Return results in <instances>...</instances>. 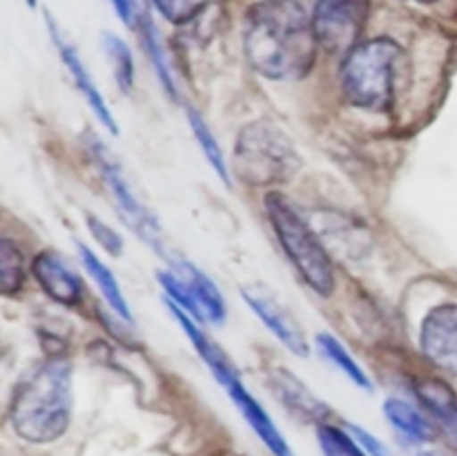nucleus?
Masks as SVG:
<instances>
[{
    "label": "nucleus",
    "mask_w": 457,
    "mask_h": 456,
    "mask_svg": "<svg viewBox=\"0 0 457 456\" xmlns=\"http://www.w3.org/2000/svg\"><path fill=\"white\" fill-rule=\"evenodd\" d=\"M244 47L254 72L272 80H295L311 72L320 40L297 0H262L245 16Z\"/></svg>",
    "instance_id": "1"
},
{
    "label": "nucleus",
    "mask_w": 457,
    "mask_h": 456,
    "mask_svg": "<svg viewBox=\"0 0 457 456\" xmlns=\"http://www.w3.org/2000/svg\"><path fill=\"white\" fill-rule=\"evenodd\" d=\"M71 418V369L65 358H47L16 387L9 420L21 438L52 443Z\"/></svg>",
    "instance_id": "2"
},
{
    "label": "nucleus",
    "mask_w": 457,
    "mask_h": 456,
    "mask_svg": "<svg viewBox=\"0 0 457 456\" xmlns=\"http://www.w3.org/2000/svg\"><path fill=\"white\" fill-rule=\"evenodd\" d=\"M404 52L391 38L360 43L346 54L342 65V89L351 106L384 112L395 97V79Z\"/></svg>",
    "instance_id": "3"
},
{
    "label": "nucleus",
    "mask_w": 457,
    "mask_h": 456,
    "mask_svg": "<svg viewBox=\"0 0 457 456\" xmlns=\"http://www.w3.org/2000/svg\"><path fill=\"white\" fill-rule=\"evenodd\" d=\"M170 308H172L174 317H177L179 325L183 326V331L187 334L190 342L195 344V349L199 351V356L204 358L205 365L210 367V371L214 374V378L223 384L228 396L232 398V402L237 405V410L241 411V416L245 418V423L254 429L259 438L263 441V445L272 452L275 456H295L293 450H290L288 441L281 436V432L277 429L275 420L270 418L266 410L262 407V402L244 387L239 374H237L235 365L226 358V353L199 329V322L192 320L183 308H179V304L170 302Z\"/></svg>",
    "instance_id": "4"
},
{
    "label": "nucleus",
    "mask_w": 457,
    "mask_h": 456,
    "mask_svg": "<svg viewBox=\"0 0 457 456\" xmlns=\"http://www.w3.org/2000/svg\"><path fill=\"white\" fill-rule=\"evenodd\" d=\"M263 204H266V213L275 228L277 240L299 275L315 293L328 298L335 291V271L320 237L279 192H268Z\"/></svg>",
    "instance_id": "5"
},
{
    "label": "nucleus",
    "mask_w": 457,
    "mask_h": 456,
    "mask_svg": "<svg viewBox=\"0 0 457 456\" xmlns=\"http://www.w3.org/2000/svg\"><path fill=\"white\" fill-rule=\"evenodd\" d=\"M235 173L250 186H275L288 182L299 170L297 150L270 121L248 123L237 137Z\"/></svg>",
    "instance_id": "6"
},
{
    "label": "nucleus",
    "mask_w": 457,
    "mask_h": 456,
    "mask_svg": "<svg viewBox=\"0 0 457 456\" xmlns=\"http://www.w3.org/2000/svg\"><path fill=\"white\" fill-rule=\"evenodd\" d=\"M159 282L170 300L186 313H190L192 320L199 325H204L205 320L221 325L226 317L223 295L219 293L214 282L190 262H183V259L172 262V271L159 273Z\"/></svg>",
    "instance_id": "7"
},
{
    "label": "nucleus",
    "mask_w": 457,
    "mask_h": 456,
    "mask_svg": "<svg viewBox=\"0 0 457 456\" xmlns=\"http://www.w3.org/2000/svg\"><path fill=\"white\" fill-rule=\"evenodd\" d=\"M369 18V0H317L312 13L320 47L330 54H348L357 47Z\"/></svg>",
    "instance_id": "8"
},
{
    "label": "nucleus",
    "mask_w": 457,
    "mask_h": 456,
    "mask_svg": "<svg viewBox=\"0 0 457 456\" xmlns=\"http://www.w3.org/2000/svg\"><path fill=\"white\" fill-rule=\"evenodd\" d=\"M92 155L94 159H96L98 168H101L103 179H105L107 188L112 190V197H114L116 206H119L125 222H128L129 226H132V231H137L138 237H143L156 253L165 255L159 222H156L154 215H150V210L138 201L137 192L129 188L120 165L112 159V155L105 150V146H103L101 141H92ZM165 258H168V255H165Z\"/></svg>",
    "instance_id": "9"
},
{
    "label": "nucleus",
    "mask_w": 457,
    "mask_h": 456,
    "mask_svg": "<svg viewBox=\"0 0 457 456\" xmlns=\"http://www.w3.org/2000/svg\"><path fill=\"white\" fill-rule=\"evenodd\" d=\"M420 342L433 365L457 376V304H440L428 313Z\"/></svg>",
    "instance_id": "10"
},
{
    "label": "nucleus",
    "mask_w": 457,
    "mask_h": 456,
    "mask_svg": "<svg viewBox=\"0 0 457 456\" xmlns=\"http://www.w3.org/2000/svg\"><path fill=\"white\" fill-rule=\"evenodd\" d=\"M245 304L253 308L259 316V320L295 353V356H308V342L303 338L302 326L295 322V317L277 302L275 298H270L268 293H263L262 289H244L241 291Z\"/></svg>",
    "instance_id": "11"
},
{
    "label": "nucleus",
    "mask_w": 457,
    "mask_h": 456,
    "mask_svg": "<svg viewBox=\"0 0 457 456\" xmlns=\"http://www.w3.org/2000/svg\"><path fill=\"white\" fill-rule=\"evenodd\" d=\"M31 271H34L40 289L54 302L65 304V307L80 304V300H83V282L54 250H43V253L36 255Z\"/></svg>",
    "instance_id": "12"
},
{
    "label": "nucleus",
    "mask_w": 457,
    "mask_h": 456,
    "mask_svg": "<svg viewBox=\"0 0 457 456\" xmlns=\"http://www.w3.org/2000/svg\"><path fill=\"white\" fill-rule=\"evenodd\" d=\"M415 396L431 416V423L440 429L446 445L457 450V393L445 380L424 378L415 383Z\"/></svg>",
    "instance_id": "13"
},
{
    "label": "nucleus",
    "mask_w": 457,
    "mask_h": 456,
    "mask_svg": "<svg viewBox=\"0 0 457 456\" xmlns=\"http://www.w3.org/2000/svg\"><path fill=\"white\" fill-rule=\"evenodd\" d=\"M49 30H52L54 43H56L58 52H61L62 63H65L67 72H70L71 79H74V83H76V88H79V92L83 94L85 101H87V106L92 107L94 114H96V119L101 121V123L105 125V128L110 130L112 134H116V132H119V125H116L114 114H112V110H110V107H107V103H105V98H103L101 89L96 88L94 79H92V76H89V72H87V67H85V63L80 61L79 52H76V49L71 47V45L67 43V40L62 38L61 34H58V30L52 25V21H49Z\"/></svg>",
    "instance_id": "14"
},
{
    "label": "nucleus",
    "mask_w": 457,
    "mask_h": 456,
    "mask_svg": "<svg viewBox=\"0 0 457 456\" xmlns=\"http://www.w3.org/2000/svg\"><path fill=\"white\" fill-rule=\"evenodd\" d=\"M272 387H275L277 396L286 402L293 411H297L299 416H306V418H315L321 420L328 410H326L324 402L317 401L297 378H295L290 371L279 369L272 378Z\"/></svg>",
    "instance_id": "15"
},
{
    "label": "nucleus",
    "mask_w": 457,
    "mask_h": 456,
    "mask_svg": "<svg viewBox=\"0 0 457 456\" xmlns=\"http://www.w3.org/2000/svg\"><path fill=\"white\" fill-rule=\"evenodd\" d=\"M384 414L391 420L393 427L397 432L404 434L406 438L418 443L431 441L433 434H436V425L427 418L420 410H415L413 405H409L406 401H400V398H388L384 402Z\"/></svg>",
    "instance_id": "16"
},
{
    "label": "nucleus",
    "mask_w": 457,
    "mask_h": 456,
    "mask_svg": "<svg viewBox=\"0 0 457 456\" xmlns=\"http://www.w3.org/2000/svg\"><path fill=\"white\" fill-rule=\"evenodd\" d=\"M80 259H83L85 268H87L89 277H92L94 282H96L98 291L103 293V298L110 302V307L114 308L116 313H119L123 320H132V313H129V307L128 302H125L123 298V291H120L119 282H116L114 273L110 271V268L105 266V264L101 262V259L96 258V255L92 253V250L87 249V246H80Z\"/></svg>",
    "instance_id": "17"
},
{
    "label": "nucleus",
    "mask_w": 457,
    "mask_h": 456,
    "mask_svg": "<svg viewBox=\"0 0 457 456\" xmlns=\"http://www.w3.org/2000/svg\"><path fill=\"white\" fill-rule=\"evenodd\" d=\"M187 121H190V128L192 132H195L196 141H199L201 150H204L205 159H208V164L212 165L214 173L219 174V179H221L223 183L230 182V177H228V164H226V156H223V150L221 146H219V141L214 139L212 130L208 128V123L204 121V116L199 114L196 110H187Z\"/></svg>",
    "instance_id": "18"
},
{
    "label": "nucleus",
    "mask_w": 457,
    "mask_h": 456,
    "mask_svg": "<svg viewBox=\"0 0 457 456\" xmlns=\"http://www.w3.org/2000/svg\"><path fill=\"white\" fill-rule=\"evenodd\" d=\"M317 344H320L321 353H324V356L328 358V360L333 362L339 371H344V374H346L348 378L357 384V387L370 389L369 376H366L364 369H361V367L353 360V356L346 351V347H344L339 340H335L333 335H328V334H321L320 338H317Z\"/></svg>",
    "instance_id": "19"
},
{
    "label": "nucleus",
    "mask_w": 457,
    "mask_h": 456,
    "mask_svg": "<svg viewBox=\"0 0 457 456\" xmlns=\"http://www.w3.org/2000/svg\"><path fill=\"white\" fill-rule=\"evenodd\" d=\"M103 45H105V54L110 58L112 67H114V79L123 92H132L134 88V61L132 52L128 45L116 36L107 34L103 36Z\"/></svg>",
    "instance_id": "20"
},
{
    "label": "nucleus",
    "mask_w": 457,
    "mask_h": 456,
    "mask_svg": "<svg viewBox=\"0 0 457 456\" xmlns=\"http://www.w3.org/2000/svg\"><path fill=\"white\" fill-rule=\"evenodd\" d=\"M25 280L22 255L9 240L0 241V291L3 295H13Z\"/></svg>",
    "instance_id": "21"
},
{
    "label": "nucleus",
    "mask_w": 457,
    "mask_h": 456,
    "mask_svg": "<svg viewBox=\"0 0 457 456\" xmlns=\"http://www.w3.org/2000/svg\"><path fill=\"white\" fill-rule=\"evenodd\" d=\"M143 43H145L147 54H150L152 63H154V70H156V74H159L161 85H163L165 92H168L170 97L177 98L179 92H177V83H174L172 70H170L168 61H165V54H163V47H161L159 34H156V27L152 25V21L147 16L143 18Z\"/></svg>",
    "instance_id": "22"
},
{
    "label": "nucleus",
    "mask_w": 457,
    "mask_h": 456,
    "mask_svg": "<svg viewBox=\"0 0 457 456\" xmlns=\"http://www.w3.org/2000/svg\"><path fill=\"white\" fill-rule=\"evenodd\" d=\"M317 441H320L321 452L326 456H366L364 450L357 445L360 441H355L351 434H346L339 427H333V425H320Z\"/></svg>",
    "instance_id": "23"
},
{
    "label": "nucleus",
    "mask_w": 457,
    "mask_h": 456,
    "mask_svg": "<svg viewBox=\"0 0 457 456\" xmlns=\"http://www.w3.org/2000/svg\"><path fill=\"white\" fill-rule=\"evenodd\" d=\"M87 226H89V231H92L94 240H96L98 244L107 250V253H112V255L123 253V240H120V235L116 231H112L110 226H105L101 219L94 217V215H89Z\"/></svg>",
    "instance_id": "24"
},
{
    "label": "nucleus",
    "mask_w": 457,
    "mask_h": 456,
    "mask_svg": "<svg viewBox=\"0 0 457 456\" xmlns=\"http://www.w3.org/2000/svg\"><path fill=\"white\" fill-rule=\"evenodd\" d=\"M165 18L174 22H186L195 16V3L192 0H152Z\"/></svg>",
    "instance_id": "25"
},
{
    "label": "nucleus",
    "mask_w": 457,
    "mask_h": 456,
    "mask_svg": "<svg viewBox=\"0 0 457 456\" xmlns=\"http://www.w3.org/2000/svg\"><path fill=\"white\" fill-rule=\"evenodd\" d=\"M351 432L355 434L357 441H360L361 445H364V450L370 452V456H393L391 452H388V447L384 445V443L379 441V438H375L373 434L366 432V429L355 427V425H351Z\"/></svg>",
    "instance_id": "26"
},
{
    "label": "nucleus",
    "mask_w": 457,
    "mask_h": 456,
    "mask_svg": "<svg viewBox=\"0 0 457 456\" xmlns=\"http://www.w3.org/2000/svg\"><path fill=\"white\" fill-rule=\"evenodd\" d=\"M112 4H114L116 13H119L120 21H123L125 25H134V3L132 0H112Z\"/></svg>",
    "instance_id": "27"
},
{
    "label": "nucleus",
    "mask_w": 457,
    "mask_h": 456,
    "mask_svg": "<svg viewBox=\"0 0 457 456\" xmlns=\"http://www.w3.org/2000/svg\"><path fill=\"white\" fill-rule=\"evenodd\" d=\"M418 3H436V0H418Z\"/></svg>",
    "instance_id": "28"
},
{
    "label": "nucleus",
    "mask_w": 457,
    "mask_h": 456,
    "mask_svg": "<svg viewBox=\"0 0 457 456\" xmlns=\"http://www.w3.org/2000/svg\"><path fill=\"white\" fill-rule=\"evenodd\" d=\"M420 456H436V454H428V452H424V454H420Z\"/></svg>",
    "instance_id": "29"
},
{
    "label": "nucleus",
    "mask_w": 457,
    "mask_h": 456,
    "mask_svg": "<svg viewBox=\"0 0 457 456\" xmlns=\"http://www.w3.org/2000/svg\"><path fill=\"white\" fill-rule=\"evenodd\" d=\"M27 3H29V4H34V0H27Z\"/></svg>",
    "instance_id": "30"
}]
</instances>
